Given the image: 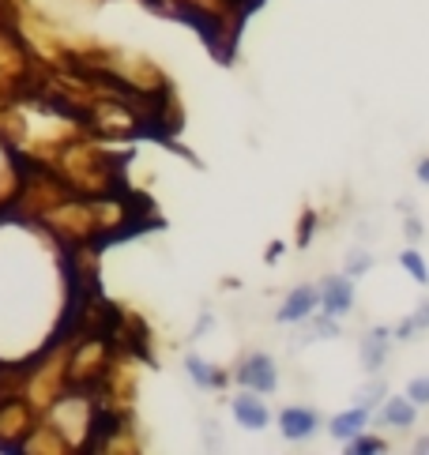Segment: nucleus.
<instances>
[{"label": "nucleus", "instance_id": "obj_1", "mask_svg": "<svg viewBox=\"0 0 429 455\" xmlns=\"http://www.w3.org/2000/svg\"><path fill=\"white\" fill-rule=\"evenodd\" d=\"M238 384L253 387V392H275V384H279L275 362H271L268 354H253V357H245L241 369H238Z\"/></svg>", "mask_w": 429, "mask_h": 455}, {"label": "nucleus", "instance_id": "obj_2", "mask_svg": "<svg viewBox=\"0 0 429 455\" xmlns=\"http://www.w3.org/2000/svg\"><path fill=\"white\" fill-rule=\"evenodd\" d=\"M234 421L241 429H249V433H260V429H268V421H271V414H268V406H263V399L253 392H241V395H234Z\"/></svg>", "mask_w": 429, "mask_h": 455}, {"label": "nucleus", "instance_id": "obj_3", "mask_svg": "<svg viewBox=\"0 0 429 455\" xmlns=\"http://www.w3.org/2000/svg\"><path fill=\"white\" fill-rule=\"evenodd\" d=\"M324 313L328 316H343V313H351V305H354V286L351 279H343V275H332V279H324Z\"/></svg>", "mask_w": 429, "mask_h": 455}, {"label": "nucleus", "instance_id": "obj_4", "mask_svg": "<svg viewBox=\"0 0 429 455\" xmlns=\"http://www.w3.org/2000/svg\"><path fill=\"white\" fill-rule=\"evenodd\" d=\"M320 426V418L305 411V406H290V411H283V418H279V429H283L287 441H305V436H312Z\"/></svg>", "mask_w": 429, "mask_h": 455}, {"label": "nucleus", "instance_id": "obj_5", "mask_svg": "<svg viewBox=\"0 0 429 455\" xmlns=\"http://www.w3.org/2000/svg\"><path fill=\"white\" fill-rule=\"evenodd\" d=\"M320 294L312 286H302V290H294V294L283 301V308H279V323H302L312 308H317Z\"/></svg>", "mask_w": 429, "mask_h": 455}, {"label": "nucleus", "instance_id": "obj_6", "mask_svg": "<svg viewBox=\"0 0 429 455\" xmlns=\"http://www.w3.org/2000/svg\"><path fill=\"white\" fill-rule=\"evenodd\" d=\"M366 421H369V406H354V411H346L332 421V436L336 441H354V436L366 429Z\"/></svg>", "mask_w": 429, "mask_h": 455}, {"label": "nucleus", "instance_id": "obj_7", "mask_svg": "<svg viewBox=\"0 0 429 455\" xmlns=\"http://www.w3.org/2000/svg\"><path fill=\"white\" fill-rule=\"evenodd\" d=\"M415 406H418V403L410 399V395H407V399H388V403H384V421H388V426H395V429L415 426V414H418Z\"/></svg>", "mask_w": 429, "mask_h": 455}, {"label": "nucleus", "instance_id": "obj_8", "mask_svg": "<svg viewBox=\"0 0 429 455\" xmlns=\"http://www.w3.org/2000/svg\"><path fill=\"white\" fill-rule=\"evenodd\" d=\"M185 369H189V377L200 384V387H223V384H226V380H223V372L214 369V365H207V362H200V357H189Z\"/></svg>", "mask_w": 429, "mask_h": 455}, {"label": "nucleus", "instance_id": "obj_9", "mask_svg": "<svg viewBox=\"0 0 429 455\" xmlns=\"http://www.w3.org/2000/svg\"><path fill=\"white\" fill-rule=\"evenodd\" d=\"M388 347V335L384 331H373L369 339H366V350H361V365H366V369H381L384 365V350Z\"/></svg>", "mask_w": 429, "mask_h": 455}, {"label": "nucleus", "instance_id": "obj_10", "mask_svg": "<svg viewBox=\"0 0 429 455\" xmlns=\"http://www.w3.org/2000/svg\"><path fill=\"white\" fill-rule=\"evenodd\" d=\"M400 259H403V267L415 275L418 283H429V271H425V264H422V256H418V252H403Z\"/></svg>", "mask_w": 429, "mask_h": 455}, {"label": "nucleus", "instance_id": "obj_11", "mask_svg": "<svg viewBox=\"0 0 429 455\" xmlns=\"http://www.w3.org/2000/svg\"><path fill=\"white\" fill-rule=\"evenodd\" d=\"M346 451H358V455H366V451H384V441H373V436H354V441L346 444Z\"/></svg>", "mask_w": 429, "mask_h": 455}, {"label": "nucleus", "instance_id": "obj_12", "mask_svg": "<svg viewBox=\"0 0 429 455\" xmlns=\"http://www.w3.org/2000/svg\"><path fill=\"white\" fill-rule=\"evenodd\" d=\"M415 403H429V377H418V380H410V392H407Z\"/></svg>", "mask_w": 429, "mask_h": 455}, {"label": "nucleus", "instance_id": "obj_13", "mask_svg": "<svg viewBox=\"0 0 429 455\" xmlns=\"http://www.w3.org/2000/svg\"><path fill=\"white\" fill-rule=\"evenodd\" d=\"M366 267H369V256H361V252H358V256H351V267H346V271H351V275H361Z\"/></svg>", "mask_w": 429, "mask_h": 455}, {"label": "nucleus", "instance_id": "obj_14", "mask_svg": "<svg viewBox=\"0 0 429 455\" xmlns=\"http://www.w3.org/2000/svg\"><path fill=\"white\" fill-rule=\"evenodd\" d=\"M418 177H422V181L429 185V162H422V166H418Z\"/></svg>", "mask_w": 429, "mask_h": 455}, {"label": "nucleus", "instance_id": "obj_15", "mask_svg": "<svg viewBox=\"0 0 429 455\" xmlns=\"http://www.w3.org/2000/svg\"><path fill=\"white\" fill-rule=\"evenodd\" d=\"M418 451H429V436H425V441H418Z\"/></svg>", "mask_w": 429, "mask_h": 455}]
</instances>
